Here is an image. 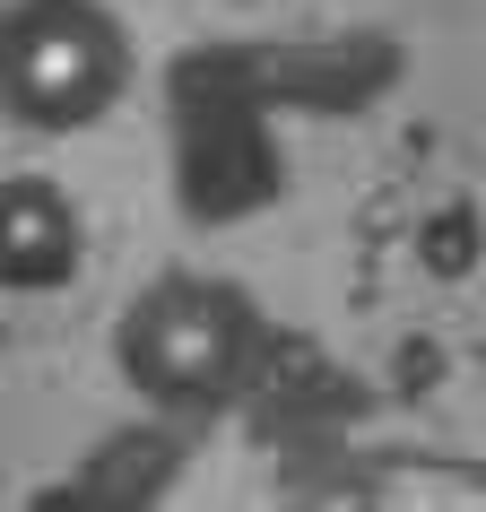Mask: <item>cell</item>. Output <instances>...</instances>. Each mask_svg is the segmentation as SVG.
Segmentation results:
<instances>
[{
  "mask_svg": "<svg viewBox=\"0 0 486 512\" xmlns=\"http://www.w3.org/2000/svg\"><path fill=\"white\" fill-rule=\"evenodd\" d=\"M252 339H261V313L235 278L209 270H165L131 296V313L113 322V365L148 408H217L252 365Z\"/></svg>",
  "mask_w": 486,
  "mask_h": 512,
  "instance_id": "obj_1",
  "label": "cell"
},
{
  "mask_svg": "<svg viewBox=\"0 0 486 512\" xmlns=\"http://www.w3.org/2000/svg\"><path fill=\"white\" fill-rule=\"evenodd\" d=\"M131 87V27L105 0H0V113L18 131H87Z\"/></svg>",
  "mask_w": 486,
  "mask_h": 512,
  "instance_id": "obj_2",
  "label": "cell"
},
{
  "mask_svg": "<svg viewBox=\"0 0 486 512\" xmlns=\"http://www.w3.org/2000/svg\"><path fill=\"white\" fill-rule=\"evenodd\" d=\"M79 209L44 174H0V296H53L79 278Z\"/></svg>",
  "mask_w": 486,
  "mask_h": 512,
  "instance_id": "obj_3",
  "label": "cell"
}]
</instances>
